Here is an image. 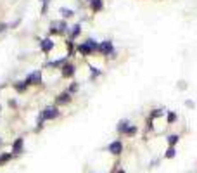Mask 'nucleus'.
Instances as JSON below:
<instances>
[{
  "label": "nucleus",
  "instance_id": "6e6552de",
  "mask_svg": "<svg viewBox=\"0 0 197 173\" xmlns=\"http://www.w3.org/2000/svg\"><path fill=\"white\" fill-rule=\"evenodd\" d=\"M52 45H54V43L50 42V40H43V43H42V49L47 52V50H50V49H52Z\"/></svg>",
  "mask_w": 197,
  "mask_h": 173
},
{
  "label": "nucleus",
  "instance_id": "39448f33",
  "mask_svg": "<svg viewBox=\"0 0 197 173\" xmlns=\"http://www.w3.org/2000/svg\"><path fill=\"white\" fill-rule=\"evenodd\" d=\"M101 50L104 52V54H111L113 52V45H111V42H105L101 45Z\"/></svg>",
  "mask_w": 197,
  "mask_h": 173
},
{
  "label": "nucleus",
  "instance_id": "7ed1b4c3",
  "mask_svg": "<svg viewBox=\"0 0 197 173\" xmlns=\"http://www.w3.org/2000/svg\"><path fill=\"white\" fill-rule=\"evenodd\" d=\"M12 152H14V154H19V152H23V138H18V140L14 142Z\"/></svg>",
  "mask_w": 197,
  "mask_h": 173
},
{
  "label": "nucleus",
  "instance_id": "423d86ee",
  "mask_svg": "<svg viewBox=\"0 0 197 173\" xmlns=\"http://www.w3.org/2000/svg\"><path fill=\"white\" fill-rule=\"evenodd\" d=\"M78 50L81 52V54H85V56H87V54H90V50H92V49H90V45H88V43H83V45H80V47H78Z\"/></svg>",
  "mask_w": 197,
  "mask_h": 173
},
{
  "label": "nucleus",
  "instance_id": "1a4fd4ad",
  "mask_svg": "<svg viewBox=\"0 0 197 173\" xmlns=\"http://www.w3.org/2000/svg\"><path fill=\"white\" fill-rule=\"evenodd\" d=\"M168 142H170V146L173 147L176 142H178V135H170V137H168Z\"/></svg>",
  "mask_w": 197,
  "mask_h": 173
},
{
  "label": "nucleus",
  "instance_id": "4468645a",
  "mask_svg": "<svg viewBox=\"0 0 197 173\" xmlns=\"http://www.w3.org/2000/svg\"><path fill=\"white\" fill-rule=\"evenodd\" d=\"M135 132H137V128H135V126H128V128H126V132H125V133H126V135H133V133H135Z\"/></svg>",
  "mask_w": 197,
  "mask_h": 173
},
{
  "label": "nucleus",
  "instance_id": "6ab92c4d",
  "mask_svg": "<svg viewBox=\"0 0 197 173\" xmlns=\"http://www.w3.org/2000/svg\"><path fill=\"white\" fill-rule=\"evenodd\" d=\"M175 114H173V112H171V114H170V116H168V121H170V123H171V121H173V120H175Z\"/></svg>",
  "mask_w": 197,
  "mask_h": 173
},
{
  "label": "nucleus",
  "instance_id": "f8f14e48",
  "mask_svg": "<svg viewBox=\"0 0 197 173\" xmlns=\"http://www.w3.org/2000/svg\"><path fill=\"white\" fill-rule=\"evenodd\" d=\"M68 100H69V95L68 94H61L57 97V102H68Z\"/></svg>",
  "mask_w": 197,
  "mask_h": 173
},
{
  "label": "nucleus",
  "instance_id": "ddd939ff",
  "mask_svg": "<svg viewBox=\"0 0 197 173\" xmlns=\"http://www.w3.org/2000/svg\"><path fill=\"white\" fill-rule=\"evenodd\" d=\"M126 128H128V126H126V121H121V123H119V126H118L119 132H126Z\"/></svg>",
  "mask_w": 197,
  "mask_h": 173
},
{
  "label": "nucleus",
  "instance_id": "9d476101",
  "mask_svg": "<svg viewBox=\"0 0 197 173\" xmlns=\"http://www.w3.org/2000/svg\"><path fill=\"white\" fill-rule=\"evenodd\" d=\"M92 7H93V11H101L102 2H101V0H92Z\"/></svg>",
  "mask_w": 197,
  "mask_h": 173
},
{
  "label": "nucleus",
  "instance_id": "a211bd4d",
  "mask_svg": "<svg viewBox=\"0 0 197 173\" xmlns=\"http://www.w3.org/2000/svg\"><path fill=\"white\" fill-rule=\"evenodd\" d=\"M78 33H80V26L76 24V26H75V30H73V35H78Z\"/></svg>",
  "mask_w": 197,
  "mask_h": 173
},
{
  "label": "nucleus",
  "instance_id": "2eb2a0df",
  "mask_svg": "<svg viewBox=\"0 0 197 173\" xmlns=\"http://www.w3.org/2000/svg\"><path fill=\"white\" fill-rule=\"evenodd\" d=\"M7 159H10V154H2V156H0V164L5 163Z\"/></svg>",
  "mask_w": 197,
  "mask_h": 173
},
{
  "label": "nucleus",
  "instance_id": "9b49d317",
  "mask_svg": "<svg viewBox=\"0 0 197 173\" xmlns=\"http://www.w3.org/2000/svg\"><path fill=\"white\" fill-rule=\"evenodd\" d=\"M175 154H176L175 147H170V149L166 151V158H168V159H171V158H175Z\"/></svg>",
  "mask_w": 197,
  "mask_h": 173
},
{
  "label": "nucleus",
  "instance_id": "f03ea898",
  "mask_svg": "<svg viewBox=\"0 0 197 173\" xmlns=\"http://www.w3.org/2000/svg\"><path fill=\"white\" fill-rule=\"evenodd\" d=\"M57 116V109L55 108H47L43 111V118L45 120H52V118H55Z\"/></svg>",
  "mask_w": 197,
  "mask_h": 173
},
{
  "label": "nucleus",
  "instance_id": "20e7f679",
  "mask_svg": "<svg viewBox=\"0 0 197 173\" xmlns=\"http://www.w3.org/2000/svg\"><path fill=\"white\" fill-rule=\"evenodd\" d=\"M40 82V73L36 71V73H31L30 76L26 78V83H38Z\"/></svg>",
  "mask_w": 197,
  "mask_h": 173
},
{
  "label": "nucleus",
  "instance_id": "0eeeda50",
  "mask_svg": "<svg viewBox=\"0 0 197 173\" xmlns=\"http://www.w3.org/2000/svg\"><path fill=\"white\" fill-rule=\"evenodd\" d=\"M73 66H66V68H62V74H64V76H71V74H73Z\"/></svg>",
  "mask_w": 197,
  "mask_h": 173
},
{
  "label": "nucleus",
  "instance_id": "f3484780",
  "mask_svg": "<svg viewBox=\"0 0 197 173\" xmlns=\"http://www.w3.org/2000/svg\"><path fill=\"white\" fill-rule=\"evenodd\" d=\"M62 14H64V16H73V12H71L69 9H62Z\"/></svg>",
  "mask_w": 197,
  "mask_h": 173
},
{
  "label": "nucleus",
  "instance_id": "f257e3e1",
  "mask_svg": "<svg viewBox=\"0 0 197 173\" xmlns=\"http://www.w3.org/2000/svg\"><path fill=\"white\" fill-rule=\"evenodd\" d=\"M121 151H123V146H121L119 140H116V142H113L109 146V152H111V154H119Z\"/></svg>",
  "mask_w": 197,
  "mask_h": 173
},
{
  "label": "nucleus",
  "instance_id": "dca6fc26",
  "mask_svg": "<svg viewBox=\"0 0 197 173\" xmlns=\"http://www.w3.org/2000/svg\"><path fill=\"white\" fill-rule=\"evenodd\" d=\"M88 45H90V49H92V50H95V49H99V45H97V43L95 42H93V40H88Z\"/></svg>",
  "mask_w": 197,
  "mask_h": 173
}]
</instances>
